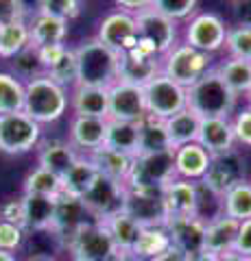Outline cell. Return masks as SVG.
<instances>
[{
  "instance_id": "1",
  "label": "cell",
  "mask_w": 251,
  "mask_h": 261,
  "mask_svg": "<svg viewBox=\"0 0 251 261\" xmlns=\"http://www.w3.org/2000/svg\"><path fill=\"white\" fill-rule=\"evenodd\" d=\"M77 55V85L109 89L118 81L120 55L101 44L96 37L85 39L75 48Z\"/></svg>"
},
{
  "instance_id": "2",
  "label": "cell",
  "mask_w": 251,
  "mask_h": 261,
  "mask_svg": "<svg viewBox=\"0 0 251 261\" xmlns=\"http://www.w3.org/2000/svg\"><path fill=\"white\" fill-rule=\"evenodd\" d=\"M236 100L238 98L225 85L216 68H210L197 83L186 87L188 109L201 118H230V113L236 107Z\"/></svg>"
},
{
  "instance_id": "3",
  "label": "cell",
  "mask_w": 251,
  "mask_h": 261,
  "mask_svg": "<svg viewBox=\"0 0 251 261\" xmlns=\"http://www.w3.org/2000/svg\"><path fill=\"white\" fill-rule=\"evenodd\" d=\"M70 105L68 89L57 85L46 74L24 83V113L37 124H53L63 118Z\"/></svg>"
},
{
  "instance_id": "4",
  "label": "cell",
  "mask_w": 251,
  "mask_h": 261,
  "mask_svg": "<svg viewBox=\"0 0 251 261\" xmlns=\"http://www.w3.org/2000/svg\"><path fill=\"white\" fill-rule=\"evenodd\" d=\"M138 27V50L164 57L171 48L177 46V22L162 15L153 7L133 13Z\"/></svg>"
},
{
  "instance_id": "5",
  "label": "cell",
  "mask_w": 251,
  "mask_h": 261,
  "mask_svg": "<svg viewBox=\"0 0 251 261\" xmlns=\"http://www.w3.org/2000/svg\"><path fill=\"white\" fill-rule=\"evenodd\" d=\"M175 178V152L162 150L135 154L131 172H129L125 185L129 190H164Z\"/></svg>"
},
{
  "instance_id": "6",
  "label": "cell",
  "mask_w": 251,
  "mask_h": 261,
  "mask_svg": "<svg viewBox=\"0 0 251 261\" xmlns=\"http://www.w3.org/2000/svg\"><path fill=\"white\" fill-rule=\"evenodd\" d=\"M210 61H212V55L201 53L184 42L171 48V50L162 57V74L175 81L177 85L190 87L212 68Z\"/></svg>"
},
{
  "instance_id": "7",
  "label": "cell",
  "mask_w": 251,
  "mask_h": 261,
  "mask_svg": "<svg viewBox=\"0 0 251 261\" xmlns=\"http://www.w3.org/2000/svg\"><path fill=\"white\" fill-rule=\"evenodd\" d=\"M72 261H107L118 250L103 222L90 220L63 242Z\"/></svg>"
},
{
  "instance_id": "8",
  "label": "cell",
  "mask_w": 251,
  "mask_h": 261,
  "mask_svg": "<svg viewBox=\"0 0 251 261\" xmlns=\"http://www.w3.org/2000/svg\"><path fill=\"white\" fill-rule=\"evenodd\" d=\"M42 124L29 118L24 111L0 116V152L24 154L39 146Z\"/></svg>"
},
{
  "instance_id": "9",
  "label": "cell",
  "mask_w": 251,
  "mask_h": 261,
  "mask_svg": "<svg viewBox=\"0 0 251 261\" xmlns=\"http://www.w3.org/2000/svg\"><path fill=\"white\" fill-rule=\"evenodd\" d=\"M125 196H127V185L111 181L107 176H96L92 187L83 194V207L87 209L92 220L96 222H105L111 216L125 211Z\"/></svg>"
},
{
  "instance_id": "10",
  "label": "cell",
  "mask_w": 251,
  "mask_h": 261,
  "mask_svg": "<svg viewBox=\"0 0 251 261\" xmlns=\"http://www.w3.org/2000/svg\"><path fill=\"white\" fill-rule=\"evenodd\" d=\"M144 100H147V113L157 120H168L188 107L186 87L177 85L164 74H157L151 83L144 85Z\"/></svg>"
},
{
  "instance_id": "11",
  "label": "cell",
  "mask_w": 251,
  "mask_h": 261,
  "mask_svg": "<svg viewBox=\"0 0 251 261\" xmlns=\"http://www.w3.org/2000/svg\"><path fill=\"white\" fill-rule=\"evenodd\" d=\"M227 37V24L216 13H197L188 20L186 27V44L197 48L206 55H214L225 46Z\"/></svg>"
},
{
  "instance_id": "12",
  "label": "cell",
  "mask_w": 251,
  "mask_h": 261,
  "mask_svg": "<svg viewBox=\"0 0 251 261\" xmlns=\"http://www.w3.org/2000/svg\"><path fill=\"white\" fill-rule=\"evenodd\" d=\"M96 39L118 55L133 50L138 46V27H135L133 13L118 9V11H111L109 15H105L99 24Z\"/></svg>"
},
{
  "instance_id": "13",
  "label": "cell",
  "mask_w": 251,
  "mask_h": 261,
  "mask_svg": "<svg viewBox=\"0 0 251 261\" xmlns=\"http://www.w3.org/2000/svg\"><path fill=\"white\" fill-rule=\"evenodd\" d=\"M242 181H245V163L236 150H230L225 154H214L210 159V168L201 178V185L221 198L225 192Z\"/></svg>"
},
{
  "instance_id": "14",
  "label": "cell",
  "mask_w": 251,
  "mask_h": 261,
  "mask_svg": "<svg viewBox=\"0 0 251 261\" xmlns=\"http://www.w3.org/2000/svg\"><path fill=\"white\" fill-rule=\"evenodd\" d=\"M147 113V100H144V87L129 85L123 81H116L109 87V116L107 120L120 122H140Z\"/></svg>"
},
{
  "instance_id": "15",
  "label": "cell",
  "mask_w": 251,
  "mask_h": 261,
  "mask_svg": "<svg viewBox=\"0 0 251 261\" xmlns=\"http://www.w3.org/2000/svg\"><path fill=\"white\" fill-rule=\"evenodd\" d=\"M164 190H129L125 196V214L131 216L142 226H164Z\"/></svg>"
},
{
  "instance_id": "16",
  "label": "cell",
  "mask_w": 251,
  "mask_h": 261,
  "mask_svg": "<svg viewBox=\"0 0 251 261\" xmlns=\"http://www.w3.org/2000/svg\"><path fill=\"white\" fill-rule=\"evenodd\" d=\"M166 231L171 235L173 246L184 250L186 255H199L206 250V218L197 216H184V218H171L166 220Z\"/></svg>"
},
{
  "instance_id": "17",
  "label": "cell",
  "mask_w": 251,
  "mask_h": 261,
  "mask_svg": "<svg viewBox=\"0 0 251 261\" xmlns=\"http://www.w3.org/2000/svg\"><path fill=\"white\" fill-rule=\"evenodd\" d=\"M157 74H162V57L140 53L138 48L123 53L118 59V81L144 87Z\"/></svg>"
},
{
  "instance_id": "18",
  "label": "cell",
  "mask_w": 251,
  "mask_h": 261,
  "mask_svg": "<svg viewBox=\"0 0 251 261\" xmlns=\"http://www.w3.org/2000/svg\"><path fill=\"white\" fill-rule=\"evenodd\" d=\"M105 130H107V120L105 118L72 116L68 128V142L75 146L79 154H90L105 146Z\"/></svg>"
},
{
  "instance_id": "19",
  "label": "cell",
  "mask_w": 251,
  "mask_h": 261,
  "mask_svg": "<svg viewBox=\"0 0 251 261\" xmlns=\"http://www.w3.org/2000/svg\"><path fill=\"white\" fill-rule=\"evenodd\" d=\"M162 196H164L166 220L199 214V183L186 181V178H175L173 183L164 187Z\"/></svg>"
},
{
  "instance_id": "20",
  "label": "cell",
  "mask_w": 251,
  "mask_h": 261,
  "mask_svg": "<svg viewBox=\"0 0 251 261\" xmlns=\"http://www.w3.org/2000/svg\"><path fill=\"white\" fill-rule=\"evenodd\" d=\"M90 214L83 207L81 198L68 194H59L57 196V205H55V220H53V228L51 233H55L61 242H66L79 226H83L85 222H90Z\"/></svg>"
},
{
  "instance_id": "21",
  "label": "cell",
  "mask_w": 251,
  "mask_h": 261,
  "mask_svg": "<svg viewBox=\"0 0 251 261\" xmlns=\"http://www.w3.org/2000/svg\"><path fill=\"white\" fill-rule=\"evenodd\" d=\"M197 144L208 150L210 157L234 150L236 137H234L232 120L230 118H201Z\"/></svg>"
},
{
  "instance_id": "22",
  "label": "cell",
  "mask_w": 251,
  "mask_h": 261,
  "mask_svg": "<svg viewBox=\"0 0 251 261\" xmlns=\"http://www.w3.org/2000/svg\"><path fill=\"white\" fill-rule=\"evenodd\" d=\"M70 107L75 111V116L107 120V116H109V89L75 85V89H72V94H70Z\"/></svg>"
},
{
  "instance_id": "23",
  "label": "cell",
  "mask_w": 251,
  "mask_h": 261,
  "mask_svg": "<svg viewBox=\"0 0 251 261\" xmlns=\"http://www.w3.org/2000/svg\"><path fill=\"white\" fill-rule=\"evenodd\" d=\"M175 172L177 178H186V181H194L201 183V178L206 176L208 168H210V154L206 148H201L197 142L186 144L175 148Z\"/></svg>"
},
{
  "instance_id": "24",
  "label": "cell",
  "mask_w": 251,
  "mask_h": 261,
  "mask_svg": "<svg viewBox=\"0 0 251 261\" xmlns=\"http://www.w3.org/2000/svg\"><path fill=\"white\" fill-rule=\"evenodd\" d=\"M240 222L225 214H218L216 218L208 220L206 226V252H214V255H227L234 250L236 244Z\"/></svg>"
},
{
  "instance_id": "25",
  "label": "cell",
  "mask_w": 251,
  "mask_h": 261,
  "mask_svg": "<svg viewBox=\"0 0 251 261\" xmlns=\"http://www.w3.org/2000/svg\"><path fill=\"white\" fill-rule=\"evenodd\" d=\"M55 205L57 198H48V196H35L24 194L22 207H24V231H51L55 220Z\"/></svg>"
},
{
  "instance_id": "26",
  "label": "cell",
  "mask_w": 251,
  "mask_h": 261,
  "mask_svg": "<svg viewBox=\"0 0 251 261\" xmlns=\"http://www.w3.org/2000/svg\"><path fill=\"white\" fill-rule=\"evenodd\" d=\"M29 31H31V46L35 48L57 46L66 42L68 37V20L37 11L33 22L29 24Z\"/></svg>"
},
{
  "instance_id": "27",
  "label": "cell",
  "mask_w": 251,
  "mask_h": 261,
  "mask_svg": "<svg viewBox=\"0 0 251 261\" xmlns=\"http://www.w3.org/2000/svg\"><path fill=\"white\" fill-rule=\"evenodd\" d=\"M79 159V152L75 150V146L70 142H61V140H48L44 144H39V154H37V163L39 168L51 170L57 176H63L68 172V168Z\"/></svg>"
},
{
  "instance_id": "28",
  "label": "cell",
  "mask_w": 251,
  "mask_h": 261,
  "mask_svg": "<svg viewBox=\"0 0 251 261\" xmlns=\"http://www.w3.org/2000/svg\"><path fill=\"white\" fill-rule=\"evenodd\" d=\"M90 161L94 163L96 172L101 176H107L111 181H118V183H127V176L131 172V166H133V157L131 154H125V152H118V150H111V148H99L87 154Z\"/></svg>"
},
{
  "instance_id": "29",
  "label": "cell",
  "mask_w": 251,
  "mask_h": 261,
  "mask_svg": "<svg viewBox=\"0 0 251 261\" xmlns=\"http://www.w3.org/2000/svg\"><path fill=\"white\" fill-rule=\"evenodd\" d=\"M96 172L94 163L90 161L87 154H79V159L68 168V172L61 176V194L75 196V198H83V194L90 190L92 183L96 181Z\"/></svg>"
},
{
  "instance_id": "30",
  "label": "cell",
  "mask_w": 251,
  "mask_h": 261,
  "mask_svg": "<svg viewBox=\"0 0 251 261\" xmlns=\"http://www.w3.org/2000/svg\"><path fill=\"white\" fill-rule=\"evenodd\" d=\"M105 148L125 152L135 157L140 150V128L135 122H120L107 120V130H105Z\"/></svg>"
},
{
  "instance_id": "31",
  "label": "cell",
  "mask_w": 251,
  "mask_h": 261,
  "mask_svg": "<svg viewBox=\"0 0 251 261\" xmlns=\"http://www.w3.org/2000/svg\"><path fill=\"white\" fill-rule=\"evenodd\" d=\"M164 126H166V135H168V142H171V148L175 150V148H179V146L197 142L201 116H197L192 109L186 107L184 111L175 113L173 118L164 120Z\"/></svg>"
},
{
  "instance_id": "32",
  "label": "cell",
  "mask_w": 251,
  "mask_h": 261,
  "mask_svg": "<svg viewBox=\"0 0 251 261\" xmlns=\"http://www.w3.org/2000/svg\"><path fill=\"white\" fill-rule=\"evenodd\" d=\"M103 224L107 226V231L111 235V240H114L116 248L118 250H129V252L133 250L138 240H140L142 228H144L140 222H135V220L129 216V214H125V211H120V214L111 216L109 220H105Z\"/></svg>"
},
{
  "instance_id": "33",
  "label": "cell",
  "mask_w": 251,
  "mask_h": 261,
  "mask_svg": "<svg viewBox=\"0 0 251 261\" xmlns=\"http://www.w3.org/2000/svg\"><path fill=\"white\" fill-rule=\"evenodd\" d=\"M216 72L225 81V85L232 89L234 96H247L251 92V61L245 59H225L216 68Z\"/></svg>"
},
{
  "instance_id": "34",
  "label": "cell",
  "mask_w": 251,
  "mask_h": 261,
  "mask_svg": "<svg viewBox=\"0 0 251 261\" xmlns=\"http://www.w3.org/2000/svg\"><path fill=\"white\" fill-rule=\"evenodd\" d=\"M173 246L171 235H168L166 226H144L140 233V240L133 246V255L140 261H151L159 257L164 250Z\"/></svg>"
},
{
  "instance_id": "35",
  "label": "cell",
  "mask_w": 251,
  "mask_h": 261,
  "mask_svg": "<svg viewBox=\"0 0 251 261\" xmlns=\"http://www.w3.org/2000/svg\"><path fill=\"white\" fill-rule=\"evenodd\" d=\"M138 128H140V150H138V154L173 150L171 142H168V135H166L164 120L147 116L144 120L138 122Z\"/></svg>"
},
{
  "instance_id": "36",
  "label": "cell",
  "mask_w": 251,
  "mask_h": 261,
  "mask_svg": "<svg viewBox=\"0 0 251 261\" xmlns=\"http://www.w3.org/2000/svg\"><path fill=\"white\" fill-rule=\"evenodd\" d=\"M221 211L225 216L238 220V222L249 220L251 218V183L242 181L225 192L221 196Z\"/></svg>"
},
{
  "instance_id": "37",
  "label": "cell",
  "mask_w": 251,
  "mask_h": 261,
  "mask_svg": "<svg viewBox=\"0 0 251 261\" xmlns=\"http://www.w3.org/2000/svg\"><path fill=\"white\" fill-rule=\"evenodd\" d=\"M29 46H31V31L27 20L0 27V57L3 59H13L15 55H20Z\"/></svg>"
},
{
  "instance_id": "38",
  "label": "cell",
  "mask_w": 251,
  "mask_h": 261,
  "mask_svg": "<svg viewBox=\"0 0 251 261\" xmlns=\"http://www.w3.org/2000/svg\"><path fill=\"white\" fill-rule=\"evenodd\" d=\"M24 111V81L11 72H0V116Z\"/></svg>"
},
{
  "instance_id": "39",
  "label": "cell",
  "mask_w": 251,
  "mask_h": 261,
  "mask_svg": "<svg viewBox=\"0 0 251 261\" xmlns=\"http://www.w3.org/2000/svg\"><path fill=\"white\" fill-rule=\"evenodd\" d=\"M24 194H35V196H48V198H57L61 194V176H57L51 170L35 168L24 178Z\"/></svg>"
},
{
  "instance_id": "40",
  "label": "cell",
  "mask_w": 251,
  "mask_h": 261,
  "mask_svg": "<svg viewBox=\"0 0 251 261\" xmlns=\"http://www.w3.org/2000/svg\"><path fill=\"white\" fill-rule=\"evenodd\" d=\"M44 74L55 81L57 85L61 87H70V85H77V55H75V48H68L66 46V50H63V55L59 57V61L51 65Z\"/></svg>"
},
{
  "instance_id": "41",
  "label": "cell",
  "mask_w": 251,
  "mask_h": 261,
  "mask_svg": "<svg viewBox=\"0 0 251 261\" xmlns=\"http://www.w3.org/2000/svg\"><path fill=\"white\" fill-rule=\"evenodd\" d=\"M223 48L234 59L251 61V27H245V24L227 27V37H225Z\"/></svg>"
},
{
  "instance_id": "42",
  "label": "cell",
  "mask_w": 251,
  "mask_h": 261,
  "mask_svg": "<svg viewBox=\"0 0 251 261\" xmlns=\"http://www.w3.org/2000/svg\"><path fill=\"white\" fill-rule=\"evenodd\" d=\"M13 76H18L20 81L22 79H35V76H42L44 74V68H42V61H39V55H37V48L35 46H29L24 48L20 55L13 57Z\"/></svg>"
},
{
  "instance_id": "43",
  "label": "cell",
  "mask_w": 251,
  "mask_h": 261,
  "mask_svg": "<svg viewBox=\"0 0 251 261\" xmlns=\"http://www.w3.org/2000/svg\"><path fill=\"white\" fill-rule=\"evenodd\" d=\"M199 0H153L151 7L155 11H159L162 15L171 18L175 22L179 20H190L194 9H197Z\"/></svg>"
},
{
  "instance_id": "44",
  "label": "cell",
  "mask_w": 251,
  "mask_h": 261,
  "mask_svg": "<svg viewBox=\"0 0 251 261\" xmlns=\"http://www.w3.org/2000/svg\"><path fill=\"white\" fill-rule=\"evenodd\" d=\"M83 0H39V13H51L63 20H72L81 13Z\"/></svg>"
},
{
  "instance_id": "45",
  "label": "cell",
  "mask_w": 251,
  "mask_h": 261,
  "mask_svg": "<svg viewBox=\"0 0 251 261\" xmlns=\"http://www.w3.org/2000/svg\"><path fill=\"white\" fill-rule=\"evenodd\" d=\"M24 242V228L0 220V250L15 252Z\"/></svg>"
},
{
  "instance_id": "46",
  "label": "cell",
  "mask_w": 251,
  "mask_h": 261,
  "mask_svg": "<svg viewBox=\"0 0 251 261\" xmlns=\"http://www.w3.org/2000/svg\"><path fill=\"white\" fill-rule=\"evenodd\" d=\"M232 128H234V137L236 144H242L251 148V107L240 109L232 120Z\"/></svg>"
},
{
  "instance_id": "47",
  "label": "cell",
  "mask_w": 251,
  "mask_h": 261,
  "mask_svg": "<svg viewBox=\"0 0 251 261\" xmlns=\"http://www.w3.org/2000/svg\"><path fill=\"white\" fill-rule=\"evenodd\" d=\"M24 3L22 0H0V27L24 20Z\"/></svg>"
},
{
  "instance_id": "48",
  "label": "cell",
  "mask_w": 251,
  "mask_h": 261,
  "mask_svg": "<svg viewBox=\"0 0 251 261\" xmlns=\"http://www.w3.org/2000/svg\"><path fill=\"white\" fill-rule=\"evenodd\" d=\"M0 220L5 222H11V224H18L24 228V207H22V198L18 200H7L0 205Z\"/></svg>"
},
{
  "instance_id": "49",
  "label": "cell",
  "mask_w": 251,
  "mask_h": 261,
  "mask_svg": "<svg viewBox=\"0 0 251 261\" xmlns=\"http://www.w3.org/2000/svg\"><path fill=\"white\" fill-rule=\"evenodd\" d=\"M234 252H240V255H249L251 257V218L240 222L238 235H236V244H234Z\"/></svg>"
},
{
  "instance_id": "50",
  "label": "cell",
  "mask_w": 251,
  "mask_h": 261,
  "mask_svg": "<svg viewBox=\"0 0 251 261\" xmlns=\"http://www.w3.org/2000/svg\"><path fill=\"white\" fill-rule=\"evenodd\" d=\"M63 50H66V44H57V46H44V48H37V55H39V61H42V68L44 72L51 68V65H55L59 61V57L63 55Z\"/></svg>"
},
{
  "instance_id": "51",
  "label": "cell",
  "mask_w": 251,
  "mask_h": 261,
  "mask_svg": "<svg viewBox=\"0 0 251 261\" xmlns=\"http://www.w3.org/2000/svg\"><path fill=\"white\" fill-rule=\"evenodd\" d=\"M114 3L118 5V9L129 11V13H138L142 9H149L153 0H114Z\"/></svg>"
},
{
  "instance_id": "52",
  "label": "cell",
  "mask_w": 251,
  "mask_h": 261,
  "mask_svg": "<svg viewBox=\"0 0 251 261\" xmlns=\"http://www.w3.org/2000/svg\"><path fill=\"white\" fill-rule=\"evenodd\" d=\"M192 257L190 255H186L184 250H179L177 246H171L168 250H164L159 257H155V259H151V261H190Z\"/></svg>"
},
{
  "instance_id": "53",
  "label": "cell",
  "mask_w": 251,
  "mask_h": 261,
  "mask_svg": "<svg viewBox=\"0 0 251 261\" xmlns=\"http://www.w3.org/2000/svg\"><path fill=\"white\" fill-rule=\"evenodd\" d=\"M236 13H238L240 24L251 27V0H240V3L236 5Z\"/></svg>"
},
{
  "instance_id": "54",
  "label": "cell",
  "mask_w": 251,
  "mask_h": 261,
  "mask_svg": "<svg viewBox=\"0 0 251 261\" xmlns=\"http://www.w3.org/2000/svg\"><path fill=\"white\" fill-rule=\"evenodd\" d=\"M107 261H140V259H138L133 252H129V250H116Z\"/></svg>"
},
{
  "instance_id": "55",
  "label": "cell",
  "mask_w": 251,
  "mask_h": 261,
  "mask_svg": "<svg viewBox=\"0 0 251 261\" xmlns=\"http://www.w3.org/2000/svg\"><path fill=\"white\" fill-rule=\"evenodd\" d=\"M190 261H223L221 255H214V252H199V255H194Z\"/></svg>"
},
{
  "instance_id": "56",
  "label": "cell",
  "mask_w": 251,
  "mask_h": 261,
  "mask_svg": "<svg viewBox=\"0 0 251 261\" xmlns=\"http://www.w3.org/2000/svg\"><path fill=\"white\" fill-rule=\"evenodd\" d=\"M223 261H251L249 255H240V252H227V255H223Z\"/></svg>"
},
{
  "instance_id": "57",
  "label": "cell",
  "mask_w": 251,
  "mask_h": 261,
  "mask_svg": "<svg viewBox=\"0 0 251 261\" xmlns=\"http://www.w3.org/2000/svg\"><path fill=\"white\" fill-rule=\"evenodd\" d=\"M0 261H18V259H15V252L0 250Z\"/></svg>"
},
{
  "instance_id": "58",
  "label": "cell",
  "mask_w": 251,
  "mask_h": 261,
  "mask_svg": "<svg viewBox=\"0 0 251 261\" xmlns=\"http://www.w3.org/2000/svg\"><path fill=\"white\" fill-rule=\"evenodd\" d=\"M227 3H232V5H238V3H240V0H227Z\"/></svg>"
},
{
  "instance_id": "59",
  "label": "cell",
  "mask_w": 251,
  "mask_h": 261,
  "mask_svg": "<svg viewBox=\"0 0 251 261\" xmlns=\"http://www.w3.org/2000/svg\"><path fill=\"white\" fill-rule=\"evenodd\" d=\"M247 100H249V107H251V92L247 94Z\"/></svg>"
},
{
  "instance_id": "60",
  "label": "cell",
  "mask_w": 251,
  "mask_h": 261,
  "mask_svg": "<svg viewBox=\"0 0 251 261\" xmlns=\"http://www.w3.org/2000/svg\"><path fill=\"white\" fill-rule=\"evenodd\" d=\"M33 261H55V259H33Z\"/></svg>"
}]
</instances>
